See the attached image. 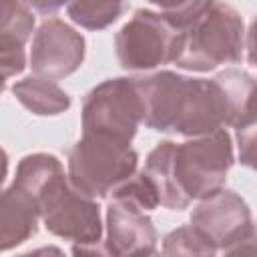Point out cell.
<instances>
[{"label": "cell", "instance_id": "7c38bea8", "mask_svg": "<svg viewBox=\"0 0 257 257\" xmlns=\"http://www.w3.org/2000/svg\"><path fill=\"white\" fill-rule=\"evenodd\" d=\"M14 92L36 114H56L70 104L68 96L56 84L38 78H26L14 86Z\"/></svg>", "mask_w": 257, "mask_h": 257}, {"label": "cell", "instance_id": "ba28073f", "mask_svg": "<svg viewBox=\"0 0 257 257\" xmlns=\"http://www.w3.org/2000/svg\"><path fill=\"white\" fill-rule=\"evenodd\" d=\"M191 225L215 247L227 253L253 235L247 205L233 191H217L191 215Z\"/></svg>", "mask_w": 257, "mask_h": 257}, {"label": "cell", "instance_id": "8fae6325", "mask_svg": "<svg viewBox=\"0 0 257 257\" xmlns=\"http://www.w3.org/2000/svg\"><path fill=\"white\" fill-rule=\"evenodd\" d=\"M36 199L16 183L2 197V249L22 243L36 233Z\"/></svg>", "mask_w": 257, "mask_h": 257}, {"label": "cell", "instance_id": "5b68a950", "mask_svg": "<svg viewBox=\"0 0 257 257\" xmlns=\"http://www.w3.org/2000/svg\"><path fill=\"white\" fill-rule=\"evenodd\" d=\"M183 50L175 60L181 68L211 70L223 62H237L243 48V22L225 4H213L183 30Z\"/></svg>", "mask_w": 257, "mask_h": 257}, {"label": "cell", "instance_id": "30bf717a", "mask_svg": "<svg viewBox=\"0 0 257 257\" xmlns=\"http://www.w3.org/2000/svg\"><path fill=\"white\" fill-rule=\"evenodd\" d=\"M143 209L114 199L108 207V253L114 255H135V253H155L157 235L151 219H147Z\"/></svg>", "mask_w": 257, "mask_h": 257}, {"label": "cell", "instance_id": "e0dca14e", "mask_svg": "<svg viewBox=\"0 0 257 257\" xmlns=\"http://www.w3.org/2000/svg\"><path fill=\"white\" fill-rule=\"evenodd\" d=\"M30 6H34L38 12H42V14H50V12H54V10H58L64 2H68V0H26Z\"/></svg>", "mask_w": 257, "mask_h": 257}, {"label": "cell", "instance_id": "3957f363", "mask_svg": "<svg viewBox=\"0 0 257 257\" xmlns=\"http://www.w3.org/2000/svg\"><path fill=\"white\" fill-rule=\"evenodd\" d=\"M14 183L36 199L44 225L50 233L76 243L98 241V207L88 199V195L66 185L62 167L54 157H26L18 167Z\"/></svg>", "mask_w": 257, "mask_h": 257}, {"label": "cell", "instance_id": "6da1fadb", "mask_svg": "<svg viewBox=\"0 0 257 257\" xmlns=\"http://www.w3.org/2000/svg\"><path fill=\"white\" fill-rule=\"evenodd\" d=\"M145 98V124L155 131L201 135L233 124L235 96L225 74L213 80L159 72L137 78Z\"/></svg>", "mask_w": 257, "mask_h": 257}, {"label": "cell", "instance_id": "2e32d148", "mask_svg": "<svg viewBox=\"0 0 257 257\" xmlns=\"http://www.w3.org/2000/svg\"><path fill=\"white\" fill-rule=\"evenodd\" d=\"M217 249L191 225V227H181L173 231L165 239V253H215Z\"/></svg>", "mask_w": 257, "mask_h": 257}, {"label": "cell", "instance_id": "52a82bcc", "mask_svg": "<svg viewBox=\"0 0 257 257\" xmlns=\"http://www.w3.org/2000/svg\"><path fill=\"white\" fill-rule=\"evenodd\" d=\"M183 30L163 14L137 10L116 34V54L124 68H153L177 60L183 50Z\"/></svg>", "mask_w": 257, "mask_h": 257}, {"label": "cell", "instance_id": "5bb4252c", "mask_svg": "<svg viewBox=\"0 0 257 257\" xmlns=\"http://www.w3.org/2000/svg\"><path fill=\"white\" fill-rule=\"evenodd\" d=\"M233 124L237 126L241 163L257 169V84L253 86Z\"/></svg>", "mask_w": 257, "mask_h": 257}, {"label": "cell", "instance_id": "7a4b0ae2", "mask_svg": "<svg viewBox=\"0 0 257 257\" xmlns=\"http://www.w3.org/2000/svg\"><path fill=\"white\" fill-rule=\"evenodd\" d=\"M231 163L229 135L217 128L211 137L193 143H161L149 155L145 173L153 179L165 207L185 209L191 199L217 193Z\"/></svg>", "mask_w": 257, "mask_h": 257}, {"label": "cell", "instance_id": "8992f818", "mask_svg": "<svg viewBox=\"0 0 257 257\" xmlns=\"http://www.w3.org/2000/svg\"><path fill=\"white\" fill-rule=\"evenodd\" d=\"M141 120H145V98L137 78L106 80L84 98V135H102L131 143Z\"/></svg>", "mask_w": 257, "mask_h": 257}, {"label": "cell", "instance_id": "9a60e30c", "mask_svg": "<svg viewBox=\"0 0 257 257\" xmlns=\"http://www.w3.org/2000/svg\"><path fill=\"white\" fill-rule=\"evenodd\" d=\"M149 2L157 4L163 10V16L181 30L191 26L215 4V0H149Z\"/></svg>", "mask_w": 257, "mask_h": 257}, {"label": "cell", "instance_id": "9c48e42d", "mask_svg": "<svg viewBox=\"0 0 257 257\" xmlns=\"http://www.w3.org/2000/svg\"><path fill=\"white\" fill-rule=\"evenodd\" d=\"M84 54V40L58 20L44 22L32 48V68L38 74L60 78L74 72Z\"/></svg>", "mask_w": 257, "mask_h": 257}, {"label": "cell", "instance_id": "4fadbf2b", "mask_svg": "<svg viewBox=\"0 0 257 257\" xmlns=\"http://www.w3.org/2000/svg\"><path fill=\"white\" fill-rule=\"evenodd\" d=\"M124 10V0H72L68 16L90 30H98L114 22Z\"/></svg>", "mask_w": 257, "mask_h": 257}, {"label": "cell", "instance_id": "ac0fdd59", "mask_svg": "<svg viewBox=\"0 0 257 257\" xmlns=\"http://www.w3.org/2000/svg\"><path fill=\"white\" fill-rule=\"evenodd\" d=\"M247 50H249V62L257 66V20L251 24L249 30V42H247Z\"/></svg>", "mask_w": 257, "mask_h": 257}, {"label": "cell", "instance_id": "277c9868", "mask_svg": "<svg viewBox=\"0 0 257 257\" xmlns=\"http://www.w3.org/2000/svg\"><path fill=\"white\" fill-rule=\"evenodd\" d=\"M135 167L137 153L128 143L102 135H84L68 157L72 187L88 197H106L133 175Z\"/></svg>", "mask_w": 257, "mask_h": 257}]
</instances>
